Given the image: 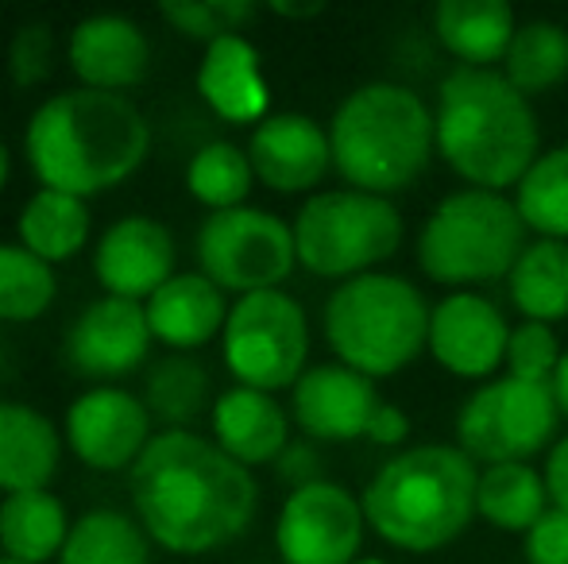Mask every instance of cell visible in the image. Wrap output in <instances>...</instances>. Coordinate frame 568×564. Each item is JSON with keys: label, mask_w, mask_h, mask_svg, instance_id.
Returning <instances> with one entry per match:
<instances>
[{"label": "cell", "mask_w": 568, "mask_h": 564, "mask_svg": "<svg viewBox=\"0 0 568 564\" xmlns=\"http://www.w3.org/2000/svg\"><path fill=\"white\" fill-rule=\"evenodd\" d=\"M429 31L460 66L495 70L507 59L518 20L503 0H442L429 12Z\"/></svg>", "instance_id": "23"}, {"label": "cell", "mask_w": 568, "mask_h": 564, "mask_svg": "<svg viewBox=\"0 0 568 564\" xmlns=\"http://www.w3.org/2000/svg\"><path fill=\"white\" fill-rule=\"evenodd\" d=\"M352 564H390V561H383V557H359V561H352Z\"/></svg>", "instance_id": "45"}, {"label": "cell", "mask_w": 568, "mask_h": 564, "mask_svg": "<svg viewBox=\"0 0 568 564\" xmlns=\"http://www.w3.org/2000/svg\"><path fill=\"white\" fill-rule=\"evenodd\" d=\"M549 391H554V402H557V414H561V422H568V352L561 356V368L554 371V379H549Z\"/></svg>", "instance_id": "42"}, {"label": "cell", "mask_w": 568, "mask_h": 564, "mask_svg": "<svg viewBox=\"0 0 568 564\" xmlns=\"http://www.w3.org/2000/svg\"><path fill=\"white\" fill-rule=\"evenodd\" d=\"M437 155L471 189L507 194L541 155L534 101L503 70L456 66L442 78L434 101Z\"/></svg>", "instance_id": "3"}, {"label": "cell", "mask_w": 568, "mask_h": 564, "mask_svg": "<svg viewBox=\"0 0 568 564\" xmlns=\"http://www.w3.org/2000/svg\"><path fill=\"white\" fill-rule=\"evenodd\" d=\"M0 564H23V561H12V557H0Z\"/></svg>", "instance_id": "46"}, {"label": "cell", "mask_w": 568, "mask_h": 564, "mask_svg": "<svg viewBox=\"0 0 568 564\" xmlns=\"http://www.w3.org/2000/svg\"><path fill=\"white\" fill-rule=\"evenodd\" d=\"M333 171L348 189L395 197L429 171L437 155L434 105L403 82H364L329 121Z\"/></svg>", "instance_id": "5"}, {"label": "cell", "mask_w": 568, "mask_h": 564, "mask_svg": "<svg viewBox=\"0 0 568 564\" xmlns=\"http://www.w3.org/2000/svg\"><path fill=\"white\" fill-rule=\"evenodd\" d=\"M541 475H546L549 503L561 506V511H568V433H565V437H557V444L549 449Z\"/></svg>", "instance_id": "41"}, {"label": "cell", "mask_w": 568, "mask_h": 564, "mask_svg": "<svg viewBox=\"0 0 568 564\" xmlns=\"http://www.w3.org/2000/svg\"><path fill=\"white\" fill-rule=\"evenodd\" d=\"M367 534L364 503L333 480H317L286 495L275 522L283 564H352Z\"/></svg>", "instance_id": "12"}, {"label": "cell", "mask_w": 568, "mask_h": 564, "mask_svg": "<svg viewBox=\"0 0 568 564\" xmlns=\"http://www.w3.org/2000/svg\"><path fill=\"white\" fill-rule=\"evenodd\" d=\"M70 526L74 522L67 519V506L51 491H20V495H4L0 503V550L12 561H59Z\"/></svg>", "instance_id": "26"}, {"label": "cell", "mask_w": 568, "mask_h": 564, "mask_svg": "<svg viewBox=\"0 0 568 564\" xmlns=\"http://www.w3.org/2000/svg\"><path fill=\"white\" fill-rule=\"evenodd\" d=\"M530 244L510 194L460 186L429 209L418 228V267L429 283L449 290H479L507 279Z\"/></svg>", "instance_id": "7"}, {"label": "cell", "mask_w": 568, "mask_h": 564, "mask_svg": "<svg viewBox=\"0 0 568 564\" xmlns=\"http://www.w3.org/2000/svg\"><path fill=\"white\" fill-rule=\"evenodd\" d=\"M255 182L275 194H317L333 171L329 129L306 113H271L247 140Z\"/></svg>", "instance_id": "17"}, {"label": "cell", "mask_w": 568, "mask_h": 564, "mask_svg": "<svg viewBox=\"0 0 568 564\" xmlns=\"http://www.w3.org/2000/svg\"><path fill=\"white\" fill-rule=\"evenodd\" d=\"M275 472L283 483H291V491L310 488V483L325 480L322 475V452H317L310 441H291L283 449V457L275 460Z\"/></svg>", "instance_id": "39"}, {"label": "cell", "mask_w": 568, "mask_h": 564, "mask_svg": "<svg viewBox=\"0 0 568 564\" xmlns=\"http://www.w3.org/2000/svg\"><path fill=\"white\" fill-rule=\"evenodd\" d=\"M151 124L132 98L105 90L51 93L23 129V155L43 189L93 197L140 171Z\"/></svg>", "instance_id": "2"}, {"label": "cell", "mask_w": 568, "mask_h": 564, "mask_svg": "<svg viewBox=\"0 0 568 564\" xmlns=\"http://www.w3.org/2000/svg\"><path fill=\"white\" fill-rule=\"evenodd\" d=\"M523 225L534 240H565L568 244V143L549 147L534 158L523 182L510 194Z\"/></svg>", "instance_id": "31"}, {"label": "cell", "mask_w": 568, "mask_h": 564, "mask_svg": "<svg viewBox=\"0 0 568 564\" xmlns=\"http://www.w3.org/2000/svg\"><path fill=\"white\" fill-rule=\"evenodd\" d=\"M8 174H12V155H8V143L0 140V189H4Z\"/></svg>", "instance_id": "44"}, {"label": "cell", "mask_w": 568, "mask_h": 564, "mask_svg": "<svg viewBox=\"0 0 568 564\" xmlns=\"http://www.w3.org/2000/svg\"><path fill=\"white\" fill-rule=\"evenodd\" d=\"M197 267L225 294L283 290V283L298 267L294 228L278 213L240 205V209L210 213L197 228Z\"/></svg>", "instance_id": "11"}, {"label": "cell", "mask_w": 568, "mask_h": 564, "mask_svg": "<svg viewBox=\"0 0 568 564\" xmlns=\"http://www.w3.org/2000/svg\"><path fill=\"white\" fill-rule=\"evenodd\" d=\"M503 78L523 98H541L568 82V28L557 20L518 23L510 51L503 59Z\"/></svg>", "instance_id": "29"}, {"label": "cell", "mask_w": 568, "mask_h": 564, "mask_svg": "<svg viewBox=\"0 0 568 564\" xmlns=\"http://www.w3.org/2000/svg\"><path fill=\"white\" fill-rule=\"evenodd\" d=\"M510 329L515 325L487 294L449 290L442 301H434L426 352L449 376L468 379V383H487L507 363Z\"/></svg>", "instance_id": "13"}, {"label": "cell", "mask_w": 568, "mask_h": 564, "mask_svg": "<svg viewBox=\"0 0 568 564\" xmlns=\"http://www.w3.org/2000/svg\"><path fill=\"white\" fill-rule=\"evenodd\" d=\"M255 12L260 8L252 0H171V4H159V16L174 31L205 47L221 35H236L247 20H255Z\"/></svg>", "instance_id": "35"}, {"label": "cell", "mask_w": 568, "mask_h": 564, "mask_svg": "<svg viewBox=\"0 0 568 564\" xmlns=\"http://www.w3.org/2000/svg\"><path fill=\"white\" fill-rule=\"evenodd\" d=\"M67 59L85 90L120 93L148 78L151 43L132 16L93 12L70 28Z\"/></svg>", "instance_id": "19"}, {"label": "cell", "mask_w": 568, "mask_h": 564, "mask_svg": "<svg viewBox=\"0 0 568 564\" xmlns=\"http://www.w3.org/2000/svg\"><path fill=\"white\" fill-rule=\"evenodd\" d=\"M151 325L143 301L105 298L90 301L67 332V360L85 379H124L148 360Z\"/></svg>", "instance_id": "15"}, {"label": "cell", "mask_w": 568, "mask_h": 564, "mask_svg": "<svg viewBox=\"0 0 568 564\" xmlns=\"http://www.w3.org/2000/svg\"><path fill=\"white\" fill-rule=\"evenodd\" d=\"M510 306L523 321L557 325L568 317V244L530 240L507 275Z\"/></svg>", "instance_id": "27"}, {"label": "cell", "mask_w": 568, "mask_h": 564, "mask_svg": "<svg viewBox=\"0 0 568 564\" xmlns=\"http://www.w3.org/2000/svg\"><path fill=\"white\" fill-rule=\"evenodd\" d=\"M271 12L275 16H286V20H306V16H317L322 4L310 0V4H291V0H271Z\"/></svg>", "instance_id": "43"}, {"label": "cell", "mask_w": 568, "mask_h": 564, "mask_svg": "<svg viewBox=\"0 0 568 564\" xmlns=\"http://www.w3.org/2000/svg\"><path fill=\"white\" fill-rule=\"evenodd\" d=\"M135 522L171 553H213L236 542L260 511L252 468L236 464L213 437L163 429L128 472Z\"/></svg>", "instance_id": "1"}, {"label": "cell", "mask_w": 568, "mask_h": 564, "mask_svg": "<svg viewBox=\"0 0 568 564\" xmlns=\"http://www.w3.org/2000/svg\"><path fill=\"white\" fill-rule=\"evenodd\" d=\"M59 564H151V537L113 506H93L70 526Z\"/></svg>", "instance_id": "30"}, {"label": "cell", "mask_w": 568, "mask_h": 564, "mask_svg": "<svg viewBox=\"0 0 568 564\" xmlns=\"http://www.w3.org/2000/svg\"><path fill=\"white\" fill-rule=\"evenodd\" d=\"M54 74V31L43 20H28L8 39V78L16 90H36Z\"/></svg>", "instance_id": "37"}, {"label": "cell", "mask_w": 568, "mask_h": 564, "mask_svg": "<svg viewBox=\"0 0 568 564\" xmlns=\"http://www.w3.org/2000/svg\"><path fill=\"white\" fill-rule=\"evenodd\" d=\"M213 441L221 452H229L236 464L260 468L275 464L283 449L291 444V414L286 407L267 391L252 387H229L217 394L210 410Z\"/></svg>", "instance_id": "21"}, {"label": "cell", "mask_w": 568, "mask_h": 564, "mask_svg": "<svg viewBox=\"0 0 568 564\" xmlns=\"http://www.w3.org/2000/svg\"><path fill=\"white\" fill-rule=\"evenodd\" d=\"M221 356L236 387L291 391L310 368V317L286 290H260L232 301Z\"/></svg>", "instance_id": "9"}, {"label": "cell", "mask_w": 568, "mask_h": 564, "mask_svg": "<svg viewBox=\"0 0 568 564\" xmlns=\"http://www.w3.org/2000/svg\"><path fill=\"white\" fill-rule=\"evenodd\" d=\"M93 275L113 298L148 301L159 286L179 275L171 228L143 213L113 221L93 248Z\"/></svg>", "instance_id": "18"}, {"label": "cell", "mask_w": 568, "mask_h": 564, "mask_svg": "<svg viewBox=\"0 0 568 564\" xmlns=\"http://www.w3.org/2000/svg\"><path fill=\"white\" fill-rule=\"evenodd\" d=\"M375 379L344 368V363H310L302 379L291 387V422L310 441H359L367 437L375 410H379Z\"/></svg>", "instance_id": "16"}, {"label": "cell", "mask_w": 568, "mask_h": 564, "mask_svg": "<svg viewBox=\"0 0 568 564\" xmlns=\"http://www.w3.org/2000/svg\"><path fill=\"white\" fill-rule=\"evenodd\" d=\"M151 437H155V418L148 414L140 394L124 387L101 383L78 394L67 410V441L93 472H124V468L132 472Z\"/></svg>", "instance_id": "14"}, {"label": "cell", "mask_w": 568, "mask_h": 564, "mask_svg": "<svg viewBox=\"0 0 568 564\" xmlns=\"http://www.w3.org/2000/svg\"><path fill=\"white\" fill-rule=\"evenodd\" d=\"M197 93L202 101L229 124H260L267 121L271 109V85L263 78V59L255 43L236 31L221 35L205 47L197 62Z\"/></svg>", "instance_id": "20"}, {"label": "cell", "mask_w": 568, "mask_h": 564, "mask_svg": "<svg viewBox=\"0 0 568 564\" xmlns=\"http://www.w3.org/2000/svg\"><path fill=\"white\" fill-rule=\"evenodd\" d=\"M143 407L166 429H190V422L210 407V371H205V363L186 352L159 360L148 376V387H143Z\"/></svg>", "instance_id": "32"}, {"label": "cell", "mask_w": 568, "mask_h": 564, "mask_svg": "<svg viewBox=\"0 0 568 564\" xmlns=\"http://www.w3.org/2000/svg\"><path fill=\"white\" fill-rule=\"evenodd\" d=\"M429 314L434 306L410 279L372 271L333 286L322 332L337 363L367 379H390L429 348Z\"/></svg>", "instance_id": "6"}, {"label": "cell", "mask_w": 568, "mask_h": 564, "mask_svg": "<svg viewBox=\"0 0 568 564\" xmlns=\"http://www.w3.org/2000/svg\"><path fill=\"white\" fill-rule=\"evenodd\" d=\"M367 441L379 444V449H398V444L410 441V418H406V410L395 407V402H379L372 425H367Z\"/></svg>", "instance_id": "40"}, {"label": "cell", "mask_w": 568, "mask_h": 564, "mask_svg": "<svg viewBox=\"0 0 568 564\" xmlns=\"http://www.w3.org/2000/svg\"><path fill=\"white\" fill-rule=\"evenodd\" d=\"M479 464L456 444L426 441L398 449L367 480L364 519L379 542L403 553H437L471 526Z\"/></svg>", "instance_id": "4"}, {"label": "cell", "mask_w": 568, "mask_h": 564, "mask_svg": "<svg viewBox=\"0 0 568 564\" xmlns=\"http://www.w3.org/2000/svg\"><path fill=\"white\" fill-rule=\"evenodd\" d=\"M62 437L43 410L28 402H0V491H47L59 475Z\"/></svg>", "instance_id": "24"}, {"label": "cell", "mask_w": 568, "mask_h": 564, "mask_svg": "<svg viewBox=\"0 0 568 564\" xmlns=\"http://www.w3.org/2000/svg\"><path fill=\"white\" fill-rule=\"evenodd\" d=\"M561 340H557L554 325H538V321H518L510 329V345H507V376L526 379V383H549L554 371L561 368Z\"/></svg>", "instance_id": "36"}, {"label": "cell", "mask_w": 568, "mask_h": 564, "mask_svg": "<svg viewBox=\"0 0 568 564\" xmlns=\"http://www.w3.org/2000/svg\"><path fill=\"white\" fill-rule=\"evenodd\" d=\"M549 488L546 475L534 464H491L479 468V491H476V514L487 526L503 534H530L534 522L549 511Z\"/></svg>", "instance_id": "28"}, {"label": "cell", "mask_w": 568, "mask_h": 564, "mask_svg": "<svg viewBox=\"0 0 568 564\" xmlns=\"http://www.w3.org/2000/svg\"><path fill=\"white\" fill-rule=\"evenodd\" d=\"M186 186L210 213H225L247 205V194L255 186V171L247 147H236L229 140H213L197 147L186 163Z\"/></svg>", "instance_id": "33"}, {"label": "cell", "mask_w": 568, "mask_h": 564, "mask_svg": "<svg viewBox=\"0 0 568 564\" xmlns=\"http://www.w3.org/2000/svg\"><path fill=\"white\" fill-rule=\"evenodd\" d=\"M90 205L85 197L62 194V189H43L28 197V205L20 209V221H16V233H20V244L39 256L43 264H67L90 240Z\"/></svg>", "instance_id": "25"}, {"label": "cell", "mask_w": 568, "mask_h": 564, "mask_svg": "<svg viewBox=\"0 0 568 564\" xmlns=\"http://www.w3.org/2000/svg\"><path fill=\"white\" fill-rule=\"evenodd\" d=\"M143 309L159 345L174 352H194L210 345L217 332H225L232 306L225 301V290L202 271H179L143 301Z\"/></svg>", "instance_id": "22"}, {"label": "cell", "mask_w": 568, "mask_h": 564, "mask_svg": "<svg viewBox=\"0 0 568 564\" xmlns=\"http://www.w3.org/2000/svg\"><path fill=\"white\" fill-rule=\"evenodd\" d=\"M526 564H568V511L549 506L523 537Z\"/></svg>", "instance_id": "38"}, {"label": "cell", "mask_w": 568, "mask_h": 564, "mask_svg": "<svg viewBox=\"0 0 568 564\" xmlns=\"http://www.w3.org/2000/svg\"><path fill=\"white\" fill-rule=\"evenodd\" d=\"M54 267L31 256L23 244H0V321H39L54 306Z\"/></svg>", "instance_id": "34"}, {"label": "cell", "mask_w": 568, "mask_h": 564, "mask_svg": "<svg viewBox=\"0 0 568 564\" xmlns=\"http://www.w3.org/2000/svg\"><path fill=\"white\" fill-rule=\"evenodd\" d=\"M561 414L549 383H526L495 376L479 383L456 410V449L476 464H530L538 452L554 449Z\"/></svg>", "instance_id": "10"}, {"label": "cell", "mask_w": 568, "mask_h": 564, "mask_svg": "<svg viewBox=\"0 0 568 564\" xmlns=\"http://www.w3.org/2000/svg\"><path fill=\"white\" fill-rule=\"evenodd\" d=\"M298 264L317 279H359L403 248V213L390 197L364 189H317L291 221Z\"/></svg>", "instance_id": "8"}]
</instances>
